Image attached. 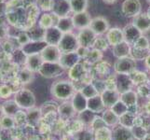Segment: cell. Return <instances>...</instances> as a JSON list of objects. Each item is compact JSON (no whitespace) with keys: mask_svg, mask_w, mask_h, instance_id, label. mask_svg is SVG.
I'll return each instance as SVG.
<instances>
[{"mask_svg":"<svg viewBox=\"0 0 150 140\" xmlns=\"http://www.w3.org/2000/svg\"><path fill=\"white\" fill-rule=\"evenodd\" d=\"M113 137H114V140H131L132 133L126 128L120 127L114 132Z\"/></svg>","mask_w":150,"mask_h":140,"instance_id":"obj_30","label":"cell"},{"mask_svg":"<svg viewBox=\"0 0 150 140\" xmlns=\"http://www.w3.org/2000/svg\"><path fill=\"white\" fill-rule=\"evenodd\" d=\"M30 40H31V38H30V36H29L28 32H21L17 36V41L21 45V47L28 43Z\"/></svg>","mask_w":150,"mask_h":140,"instance_id":"obj_48","label":"cell"},{"mask_svg":"<svg viewBox=\"0 0 150 140\" xmlns=\"http://www.w3.org/2000/svg\"><path fill=\"white\" fill-rule=\"evenodd\" d=\"M133 84L130 74L117 73L116 76V87L120 93L130 91Z\"/></svg>","mask_w":150,"mask_h":140,"instance_id":"obj_13","label":"cell"},{"mask_svg":"<svg viewBox=\"0 0 150 140\" xmlns=\"http://www.w3.org/2000/svg\"><path fill=\"white\" fill-rule=\"evenodd\" d=\"M84 76V68L79 63L69 69V77L73 80H79Z\"/></svg>","mask_w":150,"mask_h":140,"instance_id":"obj_29","label":"cell"},{"mask_svg":"<svg viewBox=\"0 0 150 140\" xmlns=\"http://www.w3.org/2000/svg\"><path fill=\"white\" fill-rule=\"evenodd\" d=\"M90 28L97 36H102L103 34H106L107 31L110 29V24L107 19H105V17L99 16L91 20Z\"/></svg>","mask_w":150,"mask_h":140,"instance_id":"obj_10","label":"cell"},{"mask_svg":"<svg viewBox=\"0 0 150 140\" xmlns=\"http://www.w3.org/2000/svg\"><path fill=\"white\" fill-rule=\"evenodd\" d=\"M133 47L136 49H141V50H149V47H150L149 40L142 35L141 37L133 43Z\"/></svg>","mask_w":150,"mask_h":140,"instance_id":"obj_41","label":"cell"},{"mask_svg":"<svg viewBox=\"0 0 150 140\" xmlns=\"http://www.w3.org/2000/svg\"><path fill=\"white\" fill-rule=\"evenodd\" d=\"M72 19H73L74 27L79 30L90 27L91 20H92L91 18V15L87 11L75 13L73 16H72Z\"/></svg>","mask_w":150,"mask_h":140,"instance_id":"obj_14","label":"cell"},{"mask_svg":"<svg viewBox=\"0 0 150 140\" xmlns=\"http://www.w3.org/2000/svg\"><path fill=\"white\" fill-rule=\"evenodd\" d=\"M146 64L148 68H150V53L148 54V56L146 58Z\"/></svg>","mask_w":150,"mask_h":140,"instance_id":"obj_52","label":"cell"},{"mask_svg":"<svg viewBox=\"0 0 150 140\" xmlns=\"http://www.w3.org/2000/svg\"><path fill=\"white\" fill-rule=\"evenodd\" d=\"M70 5L74 14L83 12L88 8V0H70Z\"/></svg>","mask_w":150,"mask_h":140,"instance_id":"obj_28","label":"cell"},{"mask_svg":"<svg viewBox=\"0 0 150 140\" xmlns=\"http://www.w3.org/2000/svg\"><path fill=\"white\" fill-rule=\"evenodd\" d=\"M48 46L44 40H30L28 43L21 47L23 53L26 56L41 54L43 50Z\"/></svg>","mask_w":150,"mask_h":140,"instance_id":"obj_7","label":"cell"},{"mask_svg":"<svg viewBox=\"0 0 150 140\" xmlns=\"http://www.w3.org/2000/svg\"><path fill=\"white\" fill-rule=\"evenodd\" d=\"M144 140H150V134H148V136H146V137H144Z\"/></svg>","mask_w":150,"mask_h":140,"instance_id":"obj_55","label":"cell"},{"mask_svg":"<svg viewBox=\"0 0 150 140\" xmlns=\"http://www.w3.org/2000/svg\"><path fill=\"white\" fill-rule=\"evenodd\" d=\"M134 118L133 116L132 115L131 112H126L125 114H123L121 116V122L123 123V125H125L127 127H130V126H132L133 125V121Z\"/></svg>","mask_w":150,"mask_h":140,"instance_id":"obj_46","label":"cell"},{"mask_svg":"<svg viewBox=\"0 0 150 140\" xmlns=\"http://www.w3.org/2000/svg\"><path fill=\"white\" fill-rule=\"evenodd\" d=\"M33 77H34V72L30 71L26 67L19 72V79L22 83H24V84L30 83V82L32 81Z\"/></svg>","mask_w":150,"mask_h":140,"instance_id":"obj_32","label":"cell"},{"mask_svg":"<svg viewBox=\"0 0 150 140\" xmlns=\"http://www.w3.org/2000/svg\"><path fill=\"white\" fill-rule=\"evenodd\" d=\"M2 107V109L4 111L5 115H8V116H11L14 117V115L16 114L21 108L18 106V104L15 102L14 99H7L5 100L4 103L1 105Z\"/></svg>","mask_w":150,"mask_h":140,"instance_id":"obj_24","label":"cell"},{"mask_svg":"<svg viewBox=\"0 0 150 140\" xmlns=\"http://www.w3.org/2000/svg\"><path fill=\"white\" fill-rule=\"evenodd\" d=\"M120 100L125 104V105H127L128 107H133V106H135V104H136L137 95L133 91L130 90V91H127L125 92L121 93Z\"/></svg>","mask_w":150,"mask_h":140,"instance_id":"obj_27","label":"cell"},{"mask_svg":"<svg viewBox=\"0 0 150 140\" xmlns=\"http://www.w3.org/2000/svg\"><path fill=\"white\" fill-rule=\"evenodd\" d=\"M146 13H147V15H148V16H149V18H150V7L148 8V9H147Z\"/></svg>","mask_w":150,"mask_h":140,"instance_id":"obj_56","label":"cell"},{"mask_svg":"<svg viewBox=\"0 0 150 140\" xmlns=\"http://www.w3.org/2000/svg\"><path fill=\"white\" fill-rule=\"evenodd\" d=\"M87 107L92 112H100L105 108V104L102 100V96L96 95L94 97H91L90 99H88Z\"/></svg>","mask_w":150,"mask_h":140,"instance_id":"obj_26","label":"cell"},{"mask_svg":"<svg viewBox=\"0 0 150 140\" xmlns=\"http://www.w3.org/2000/svg\"><path fill=\"white\" fill-rule=\"evenodd\" d=\"M44 63V60L42 58L41 54H35V55H30L27 56L26 62H25V67L28 68L30 71L34 72H38L40 67L42 66Z\"/></svg>","mask_w":150,"mask_h":140,"instance_id":"obj_21","label":"cell"},{"mask_svg":"<svg viewBox=\"0 0 150 140\" xmlns=\"http://www.w3.org/2000/svg\"><path fill=\"white\" fill-rule=\"evenodd\" d=\"M0 123L4 129H9V130H12L14 127H16V122H15L14 118L11 116H8V115H4L3 118L0 121Z\"/></svg>","mask_w":150,"mask_h":140,"instance_id":"obj_36","label":"cell"},{"mask_svg":"<svg viewBox=\"0 0 150 140\" xmlns=\"http://www.w3.org/2000/svg\"><path fill=\"white\" fill-rule=\"evenodd\" d=\"M45 29L41 28L39 25L37 27H33L27 32L30 36L31 40H44V36H45Z\"/></svg>","mask_w":150,"mask_h":140,"instance_id":"obj_31","label":"cell"},{"mask_svg":"<svg viewBox=\"0 0 150 140\" xmlns=\"http://www.w3.org/2000/svg\"><path fill=\"white\" fill-rule=\"evenodd\" d=\"M12 130L9 129H2L0 133V140H14V136L12 134Z\"/></svg>","mask_w":150,"mask_h":140,"instance_id":"obj_49","label":"cell"},{"mask_svg":"<svg viewBox=\"0 0 150 140\" xmlns=\"http://www.w3.org/2000/svg\"><path fill=\"white\" fill-rule=\"evenodd\" d=\"M149 51L150 50H141L133 47V49L131 51V54L134 60H142L143 58H146L149 54Z\"/></svg>","mask_w":150,"mask_h":140,"instance_id":"obj_38","label":"cell"},{"mask_svg":"<svg viewBox=\"0 0 150 140\" xmlns=\"http://www.w3.org/2000/svg\"><path fill=\"white\" fill-rule=\"evenodd\" d=\"M60 17L53 13H48L44 12L40 15L38 19V25L43 29H49L52 26H56L57 23H58Z\"/></svg>","mask_w":150,"mask_h":140,"instance_id":"obj_18","label":"cell"},{"mask_svg":"<svg viewBox=\"0 0 150 140\" xmlns=\"http://www.w3.org/2000/svg\"><path fill=\"white\" fill-rule=\"evenodd\" d=\"M2 129H3V127H2V125H1V123H0V133H1Z\"/></svg>","mask_w":150,"mask_h":140,"instance_id":"obj_57","label":"cell"},{"mask_svg":"<svg viewBox=\"0 0 150 140\" xmlns=\"http://www.w3.org/2000/svg\"><path fill=\"white\" fill-rule=\"evenodd\" d=\"M13 118L15 122H16L17 125H21V124H23L25 122H27V113L20 109L15 114Z\"/></svg>","mask_w":150,"mask_h":140,"instance_id":"obj_45","label":"cell"},{"mask_svg":"<svg viewBox=\"0 0 150 140\" xmlns=\"http://www.w3.org/2000/svg\"><path fill=\"white\" fill-rule=\"evenodd\" d=\"M108 41L106 39V38H96L94 43H93V49H96L98 50H101V51H103L105 50L107 48H108Z\"/></svg>","mask_w":150,"mask_h":140,"instance_id":"obj_40","label":"cell"},{"mask_svg":"<svg viewBox=\"0 0 150 140\" xmlns=\"http://www.w3.org/2000/svg\"><path fill=\"white\" fill-rule=\"evenodd\" d=\"M64 33L57 27V26H52L49 29H46L45 31V36H44V41L48 45H54L58 46L60 41L63 38Z\"/></svg>","mask_w":150,"mask_h":140,"instance_id":"obj_12","label":"cell"},{"mask_svg":"<svg viewBox=\"0 0 150 140\" xmlns=\"http://www.w3.org/2000/svg\"><path fill=\"white\" fill-rule=\"evenodd\" d=\"M64 68L59 63H51V62H44L42 66L40 67L38 73L46 77V79H52L59 77L64 73Z\"/></svg>","mask_w":150,"mask_h":140,"instance_id":"obj_4","label":"cell"},{"mask_svg":"<svg viewBox=\"0 0 150 140\" xmlns=\"http://www.w3.org/2000/svg\"><path fill=\"white\" fill-rule=\"evenodd\" d=\"M75 88L73 84L68 80H59L56 81L51 86V95L57 99L65 100L70 98L74 95Z\"/></svg>","mask_w":150,"mask_h":140,"instance_id":"obj_1","label":"cell"},{"mask_svg":"<svg viewBox=\"0 0 150 140\" xmlns=\"http://www.w3.org/2000/svg\"><path fill=\"white\" fill-rule=\"evenodd\" d=\"M13 95L12 88L8 84H1L0 85V98L4 100L9 99Z\"/></svg>","mask_w":150,"mask_h":140,"instance_id":"obj_37","label":"cell"},{"mask_svg":"<svg viewBox=\"0 0 150 140\" xmlns=\"http://www.w3.org/2000/svg\"><path fill=\"white\" fill-rule=\"evenodd\" d=\"M96 37L97 35L90 27H88L79 31V33L77 34V40H79V46L85 47V48H91L93 46Z\"/></svg>","mask_w":150,"mask_h":140,"instance_id":"obj_9","label":"cell"},{"mask_svg":"<svg viewBox=\"0 0 150 140\" xmlns=\"http://www.w3.org/2000/svg\"><path fill=\"white\" fill-rule=\"evenodd\" d=\"M122 30L124 35V40L130 44H133L143 35L141 31L134 26L132 23L126 25Z\"/></svg>","mask_w":150,"mask_h":140,"instance_id":"obj_16","label":"cell"},{"mask_svg":"<svg viewBox=\"0 0 150 140\" xmlns=\"http://www.w3.org/2000/svg\"><path fill=\"white\" fill-rule=\"evenodd\" d=\"M77 140H91V136L89 133L81 132L77 134Z\"/></svg>","mask_w":150,"mask_h":140,"instance_id":"obj_51","label":"cell"},{"mask_svg":"<svg viewBox=\"0 0 150 140\" xmlns=\"http://www.w3.org/2000/svg\"><path fill=\"white\" fill-rule=\"evenodd\" d=\"M106 39L108 41L109 45L116 46L117 44L124 41V35H123V30L117 27H113L110 28L106 32Z\"/></svg>","mask_w":150,"mask_h":140,"instance_id":"obj_19","label":"cell"},{"mask_svg":"<svg viewBox=\"0 0 150 140\" xmlns=\"http://www.w3.org/2000/svg\"><path fill=\"white\" fill-rule=\"evenodd\" d=\"M62 53L58 46L48 45L41 53V56L44 62H51V63H59Z\"/></svg>","mask_w":150,"mask_h":140,"instance_id":"obj_11","label":"cell"},{"mask_svg":"<svg viewBox=\"0 0 150 140\" xmlns=\"http://www.w3.org/2000/svg\"><path fill=\"white\" fill-rule=\"evenodd\" d=\"M80 120L85 123H91L94 120V112H92L90 109L83 110L80 112Z\"/></svg>","mask_w":150,"mask_h":140,"instance_id":"obj_43","label":"cell"},{"mask_svg":"<svg viewBox=\"0 0 150 140\" xmlns=\"http://www.w3.org/2000/svg\"><path fill=\"white\" fill-rule=\"evenodd\" d=\"M102 51L101 50H98L96 49H93L89 51V53L87 55V59L89 60L91 63H94V62L99 61L102 58Z\"/></svg>","mask_w":150,"mask_h":140,"instance_id":"obj_44","label":"cell"},{"mask_svg":"<svg viewBox=\"0 0 150 140\" xmlns=\"http://www.w3.org/2000/svg\"><path fill=\"white\" fill-rule=\"evenodd\" d=\"M56 26L58 27L64 34L70 33V32H72V30L75 28L73 19H72V17H70V16L60 18L58 23L56 24Z\"/></svg>","mask_w":150,"mask_h":140,"instance_id":"obj_25","label":"cell"},{"mask_svg":"<svg viewBox=\"0 0 150 140\" xmlns=\"http://www.w3.org/2000/svg\"><path fill=\"white\" fill-rule=\"evenodd\" d=\"M103 2L105 4H108V5H111V4H114L117 2V0H103Z\"/></svg>","mask_w":150,"mask_h":140,"instance_id":"obj_53","label":"cell"},{"mask_svg":"<svg viewBox=\"0 0 150 140\" xmlns=\"http://www.w3.org/2000/svg\"><path fill=\"white\" fill-rule=\"evenodd\" d=\"M41 110L38 108H30L27 111V122L30 123H35L40 119Z\"/></svg>","mask_w":150,"mask_h":140,"instance_id":"obj_35","label":"cell"},{"mask_svg":"<svg viewBox=\"0 0 150 140\" xmlns=\"http://www.w3.org/2000/svg\"><path fill=\"white\" fill-rule=\"evenodd\" d=\"M131 51H132V48L130 46V43L126 42L125 40L117 44L116 46H113V49H112L113 55L117 59L130 56Z\"/></svg>","mask_w":150,"mask_h":140,"instance_id":"obj_20","label":"cell"},{"mask_svg":"<svg viewBox=\"0 0 150 140\" xmlns=\"http://www.w3.org/2000/svg\"><path fill=\"white\" fill-rule=\"evenodd\" d=\"M103 121L108 124H113L117 121V118L116 114L112 110H108V111H105V115H103Z\"/></svg>","mask_w":150,"mask_h":140,"instance_id":"obj_47","label":"cell"},{"mask_svg":"<svg viewBox=\"0 0 150 140\" xmlns=\"http://www.w3.org/2000/svg\"><path fill=\"white\" fill-rule=\"evenodd\" d=\"M136 63L132 57H124L120 58L116 61L114 65V69L117 73H123V74H131L132 72L135 70Z\"/></svg>","mask_w":150,"mask_h":140,"instance_id":"obj_5","label":"cell"},{"mask_svg":"<svg viewBox=\"0 0 150 140\" xmlns=\"http://www.w3.org/2000/svg\"><path fill=\"white\" fill-rule=\"evenodd\" d=\"M120 92L117 90H105L102 93V100L105 107H112L120 100Z\"/></svg>","mask_w":150,"mask_h":140,"instance_id":"obj_22","label":"cell"},{"mask_svg":"<svg viewBox=\"0 0 150 140\" xmlns=\"http://www.w3.org/2000/svg\"><path fill=\"white\" fill-rule=\"evenodd\" d=\"M80 57L77 54L76 51L73 53H62L59 64L64 67V69H70L74 65L79 63Z\"/></svg>","mask_w":150,"mask_h":140,"instance_id":"obj_15","label":"cell"},{"mask_svg":"<svg viewBox=\"0 0 150 140\" xmlns=\"http://www.w3.org/2000/svg\"><path fill=\"white\" fill-rule=\"evenodd\" d=\"M131 74H132V76H131V79L133 83L140 84V83H143V82L146 80V76L144 73H143V72H139V71L134 70Z\"/></svg>","mask_w":150,"mask_h":140,"instance_id":"obj_42","label":"cell"},{"mask_svg":"<svg viewBox=\"0 0 150 140\" xmlns=\"http://www.w3.org/2000/svg\"><path fill=\"white\" fill-rule=\"evenodd\" d=\"M50 11L60 18L69 16L72 12L70 0H52Z\"/></svg>","mask_w":150,"mask_h":140,"instance_id":"obj_6","label":"cell"},{"mask_svg":"<svg viewBox=\"0 0 150 140\" xmlns=\"http://www.w3.org/2000/svg\"><path fill=\"white\" fill-rule=\"evenodd\" d=\"M13 99L18 104L21 109H30L35 107V96L32 91L28 89H21L14 93Z\"/></svg>","mask_w":150,"mask_h":140,"instance_id":"obj_2","label":"cell"},{"mask_svg":"<svg viewBox=\"0 0 150 140\" xmlns=\"http://www.w3.org/2000/svg\"><path fill=\"white\" fill-rule=\"evenodd\" d=\"M74 111L75 109L73 105L69 103H64L63 105H61V107H59V112L64 117H70Z\"/></svg>","mask_w":150,"mask_h":140,"instance_id":"obj_39","label":"cell"},{"mask_svg":"<svg viewBox=\"0 0 150 140\" xmlns=\"http://www.w3.org/2000/svg\"><path fill=\"white\" fill-rule=\"evenodd\" d=\"M4 115H5V114H4V111H3V109H2V107L0 106V121H1V119L3 118Z\"/></svg>","mask_w":150,"mask_h":140,"instance_id":"obj_54","label":"cell"},{"mask_svg":"<svg viewBox=\"0 0 150 140\" xmlns=\"http://www.w3.org/2000/svg\"><path fill=\"white\" fill-rule=\"evenodd\" d=\"M134 26L137 27L142 33H146L150 30V18L147 13H140L133 17L132 23Z\"/></svg>","mask_w":150,"mask_h":140,"instance_id":"obj_17","label":"cell"},{"mask_svg":"<svg viewBox=\"0 0 150 140\" xmlns=\"http://www.w3.org/2000/svg\"><path fill=\"white\" fill-rule=\"evenodd\" d=\"M132 134H133V136H135L136 138L141 139V138L144 137V136H146V131H144V129H143L142 127L137 126V127L133 128Z\"/></svg>","mask_w":150,"mask_h":140,"instance_id":"obj_50","label":"cell"},{"mask_svg":"<svg viewBox=\"0 0 150 140\" xmlns=\"http://www.w3.org/2000/svg\"><path fill=\"white\" fill-rule=\"evenodd\" d=\"M147 2H148V3L150 4V0H147Z\"/></svg>","mask_w":150,"mask_h":140,"instance_id":"obj_58","label":"cell"},{"mask_svg":"<svg viewBox=\"0 0 150 140\" xmlns=\"http://www.w3.org/2000/svg\"><path fill=\"white\" fill-rule=\"evenodd\" d=\"M79 47V40H77V36L74 35L72 32L64 34L63 38H62L58 45V48L60 49L62 53L76 51Z\"/></svg>","mask_w":150,"mask_h":140,"instance_id":"obj_3","label":"cell"},{"mask_svg":"<svg viewBox=\"0 0 150 140\" xmlns=\"http://www.w3.org/2000/svg\"><path fill=\"white\" fill-rule=\"evenodd\" d=\"M121 9L125 16L135 17L142 12V5L139 0H124Z\"/></svg>","mask_w":150,"mask_h":140,"instance_id":"obj_8","label":"cell"},{"mask_svg":"<svg viewBox=\"0 0 150 140\" xmlns=\"http://www.w3.org/2000/svg\"><path fill=\"white\" fill-rule=\"evenodd\" d=\"M129 107L127 105H125L121 100H118L115 105L112 106V111L116 114L117 116H122L123 114L128 112Z\"/></svg>","mask_w":150,"mask_h":140,"instance_id":"obj_33","label":"cell"},{"mask_svg":"<svg viewBox=\"0 0 150 140\" xmlns=\"http://www.w3.org/2000/svg\"><path fill=\"white\" fill-rule=\"evenodd\" d=\"M87 104H88V99L82 95L81 92H77L74 95L72 105L74 107L75 111H77L80 113L83 110H85L87 108Z\"/></svg>","mask_w":150,"mask_h":140,"instance_id":"obj_23","label":"cell"},{"mask_svg":"<svg viewBox=\"0 0 150 140\" xmlns=\"http://www.w3.org/2000/svg\"><path fill=\"white\" fill-rule=\"evenodd\" d=\"M81 92H82V95L87 98V99H90V98H91V97L99 95V92H98V90L95 88V86L92 85V84L86 85L83 89H82Z\"/></svg>","mask_w":150,"mask_h":140,"instance_id":"obj_34","label":"cell"}]
</instances>
